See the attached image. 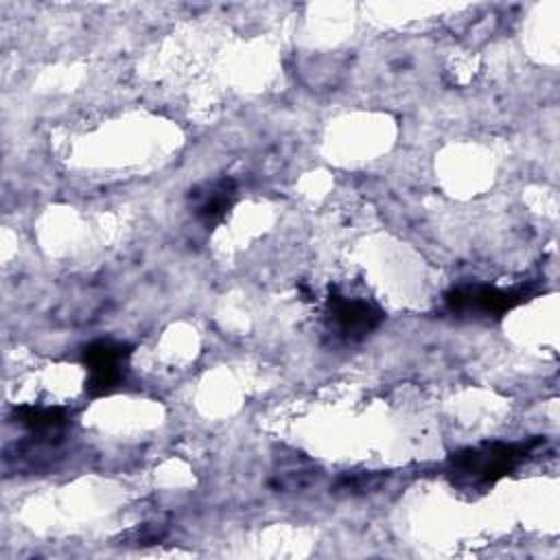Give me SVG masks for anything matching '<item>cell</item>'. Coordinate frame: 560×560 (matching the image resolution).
I'll return each mask as SVG.
<instances>
[{
	"label": "cell",
	"instance_id": "1",
	"mask_svg": "<svg viewBox=\"0 0 560 560\" xmlns=\"http://www.w3.org/2000/svg\"><path fill=\"white\" fill-rule=\"evenodd\" d=\"M538 440L532 442H492L475 448H464L448 459V477L459 488H488L501 477L510 475L521 462H525Z\"/></svg>",
	"mask_w": 560,
	"mask_h": 560
},
{
	"label": "cell",
	"instance_id": "2",
	"mask_svg": "<svg viewBox=\"0 0 560 560\" xmlns=\"http://www.w3.org/2000/svg\"><path fill=\"white\" fill-rule=\"evenodd\" d=\"M532 287L521 284L512 289H501V287H457L451 293H446V308L451 313L464 315V313H475L483 317H499L518 304L527 302L532 298Z\"/></svg>",
	"mask_w": 560,
	"mask_h": 560
},
{
	"label": "cell",
	"instance_id": "3",
	"mask_svg": "<svg viewBox=\"0 0 560 560\" xmlns=\"http://www.w3.org/2000/svg\"><path fill=\"white\" fill-rule=\"evenodd\" d=\"M326 317L330 330L339 339L357 341L370 335L383 322V311L368 298L346 295L332 289L326 300Z\"/></svg>",
	"mask_w": 560,
	"mask_h": 560
},
{
	"label": "cell",
	"instance_id": "4",
	"mask_svg": "<svg viewBox=\"0 0 560 560\" xmlns=\"http://www.w3.org/2000/svg\"><path fill=\"white\" fill-rule=\"evenodd\" d=\"M131 350L127 343L101 339L83 350V363L88 370L85 389L92 396L112 394L125 381V363Z\"/></svg>",
	"mask_w": 560,
	"mask_h": 560
},
{
	"label": "cell",
	"instance_id": "5",
	"mask_svg": "<svg viewBox=\"0 0 560 560\" xmlns=\"http://www.w3.org/2000/svg\"><path fill=\"white\" fill-rule=\"evenodd\" d=\"M195 199V217L206 228H214L225 219L230 208L236 201V184L230 177L214 179L206 184L201 190H195L190 195Z\"/></svg>",
	"mask_w": 560,
	"mask_h": 560
},
{
	"label": "cell",
	"instance_id": "6",
	"mask_svg": "<svg viewBox=\"0 0 560 560\" xmlns=\"http://www.w3.org/2000/svg\"><path fill=\"white\" fill-rule=\"evenodd\" d=\"M20 424L33 433H50L68 424V411L61 407H42V405H22L15 409Z\"/></svg>",
	"mask_w": 560,
	"mask_h": 560
}]
</instances>
